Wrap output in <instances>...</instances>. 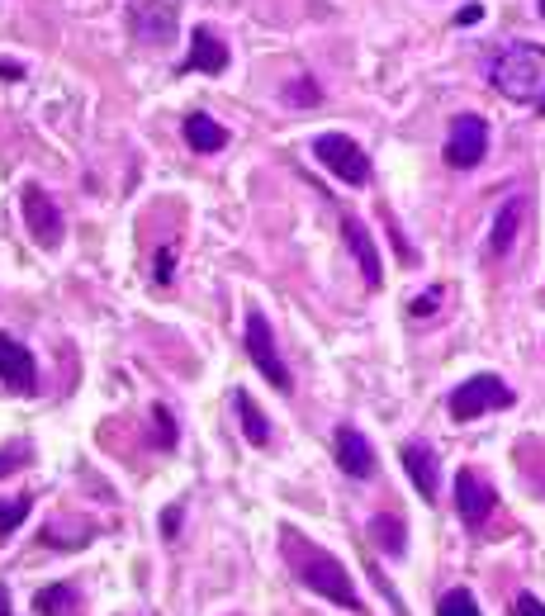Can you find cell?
Returning <instances> with one entry per match:
<instances>
[{
  "mask_svg": "<svg viewBox=\"0 0 545 616\" xmlns=\"http://www.w3.org/2000/svg\"><path fill=\"white\" fill-rule=\"evenodd\" d=\"M285 555H290V564H294V579L304 583L309 593L337 602L342 612H361V593H356L351 574L342 569V560H332L327 550L299 541V536H285Z\"/></svg>",
  "mask_w": 545,
  "mask_h": 616,
  "instance_id": "cell-1",
  "label": "cell"
},
{
  "mask_svg": "<svg viewBox=\"0 0 545 616\" xmlns=\"http://www.w3.org/2000/svg\"><path fill=\"white\" fill-rule=\"evenodd\" d=\"M489 86L517 105H541L545 100V48L541 43H508L489 62Z\"/></svg>",
  "mask_w": 545,
  "mask_h": 616,
  "instance_id": "cell-2",
  "label": "cell"
},
{
  "mask_svg": "<svg viewBox=\"0 0 545 616\" xmlns=\"http://www.w3.org/2000/svg\"><path fill=\"white\" fill-rule=\"evenodd\" d=\"M508 403H512V389L498 375H474V380H465L451 394V417L455 422H474V417L493 413V408H508Z\"/></svg>",
  "mask_w": 545,
  "mask_h": 616,
  "instance_id": "cell-3",
  "label": "cell"
},
{
  "mask_svg": "<svg viewBox=\"0 0 545 616\" xmlns=\"http://www.w3.org/2000/svg\"><path fill=\"white\" fill-rule=\"evenodd\" d=\"M313 157L337 176V181H346V185H365L370 181V157H365L361 147L351 143L346 133H323L318 143H313Z\"/></svg>",
  "mask_w": 545,
  "mask_h": 616,
  "instance_id": "cell-4",
  "label": "cell"
},
{
  "mask_svg": "<svg viewBox=\"0 0 545 616\" xmlns=\"http://www.w3.org/2000/svg\"><path fill=\"white\" fill-rule=\"evenodd\" d=\"M247 356H252V365L266 375V380L280 389V394H290L294 380H290V365L280 361V351H275V337H271V323L261 318V313H247Z\"/></svg>",
  "mask_w": 545,
  "mask_h": 616,
  "instance_id": "cell-5",
  "label": "cell"
},
{
  "mask_svg": "<svg viewBox=\"0 0 545 616\" xmlns=\"http://www.w3.org/2000/svg\"><path fill=\"white\" fill-rule=\"evenodd\" d=\"M484 152H489V124L479 114H460L446 133V166L470 171V166L484 162Z\"/></svg>",
  "mask_w": 545,
  "mask_h": 616,
  "instance_id": "cell-6",
  "label": "cell"
},
{
  "mask_svg": "<svg viewBox=\"0 0 545 616\" xmlns=\"http://www.w3.org/2000/svg\"><path fill=\"white\" fill-rule=\"evenodd\" d=\"M498 508V489L479 470H460L455 474V512L465 526H484L489 512Z\"/></svg>",
  "mask_w": 545,
  "mask_h": 616,
  "instance_id": "cell-7",
  "label": "cell"
},
{
  "mask_svg": "<svg viewBox=\"0 0 545 616\" xmlns=\"http://www.w3.org/2000/svg\"><path fill=\"white\" fill-rule=\"evenodd\" d=\"M24 223H29V233H34V242L38 247H62V209H57L53 200H48V190L43 185H29L24 190Z\"/></svg>",
  "mask_w": 545,
  "mask_h": 616,
  "instance_id": "cell-8",
  "label": "cell"
},
{
  "mask_svg": "<svg viewBox=\"0 0 545 616\" xmlns=\"http://www.w3.org/2000/svg\"><path fill=\"white\" fill-rule=\"evenodd\" d=\"M0 380L19 389V394H34L38 389V365H34V351L15 337H5L0 332Z\"/></svg>",
  "mask_w": 545,
  "mask_h": 616,
  "instance_id": "cell-9",
  "label": "cell"
},
{
  "mask_svg": "<svg viewBox=\"0 0 545 616\" xmlns=\"http://www.w3.org/2000/svg\"><path fill=\"white\" fill-rule=\"evenodd\" d=\"M403 470L413 479V489L422 493V503H436V493H441V465H436V451L427 441H408L403 446Z\"/></svg>",
  "mask_w": 545,
  "mask_h": 616,
  "instance_id": "cell-10",
  "label": "cell"
},
{
  "mask_svg": "<svg viewBox=\"0 0 545 616\" xmlns=\"http://www.w3.org/2000/svg\"><path fill=\"white\" fill-rule=\"evenodd\" d=\"M332 451H337V465H342L351 479H370V474H375V451H370V441H365L356 427H337Z\"/></svg>",
  "mask_w": 545,
  "mask_h": 616,
  "instance_id": "cell-11",
  "label": "cell"
},
{
  "mask_svg": "<svg viewBox=\"0 0 545 616\" xmlns=\"http://www.w3.org/2000/svg\"><path fill=\"white\" fill-rule=\"evenodd\" d=\"M342 237H346V247H351V256H356V266H361L365 285H370V290H380V280H384L380 252H375V237L365 233L361 218H346V223H342Z\"/></svg>",
  "mask_w": 545,
  "mask_h": 616,
  "instance_id": "cell-12",
  "label": "cell"
},
{
  "mask_svg": "<svg viewBox=\"0 0 545 616\" xmlns=\"http://www.w3.org/2000/svg\"><path fill=\"white\" fill-rule=\"evenodd\" d=\"M522 223H527V195H512L498 218H493V233H489V256H508L517 233H522Z\"/></svg>",
  "mask_w": 545,
  "mask_h": 616,
  "instance_id": "cell-13",
  "label": "cell"
},
{
  "mask_svg": "<svg viewBox=\"0 0 545 616\" xmlns=\"http://www.w3.org/2000/svg\"><path fill=\"white\" fill-rule=\"evenodd\" d=\"M228 67V48H223V38L214 29H195L190 38V57H185V72H223Z\"/></svg>",
  "mask_w": 545,
  "mask_h": 616,
  "instance_id": "cell-14",
  "label": "cell"
},
{
  "mask_svg": "<svg viewBox=\"0 0 545 616\" xmlns=\"http://www.w3.org/2000/svg\"><path fill=\"white\" fill-rule=\"evenodd\" d=\"M185 143L195 147V152H223L228 133H223V124H214L209 114H185Z\"/></svg>",
  "mask_w": 545,
  "mask_h": 616,
  "instance_id": "cell-15",
  "label": "cell"
},
{
  "mask_svg": "<svg viewBox=\"0 0 545 616\" xmlns=\"http://www.w3.org/2000/svg\"><path fill=\"white\" fill-rule=\"evenodd\" d=\"M133 29L143 34V43H171L176 38V19H171V10H157V5H147V10H138L133 15Z\"/></svg>",
  "mask_w": 545,
  "mask_h": 616,
  "instance_id": "cell-16",
  "label": "cell"
},
{
  "mask_svg": "<svg viewBox=\"0 0 545 616\" xmlns=\"http://www.w3.org/2000/svg\"><path fill=\"white\" fill-rule=\"evenodd\" d=\"M233 403H237V413H242V432H247V441H252V446H266V441H271V422H266V413L252 403V394L237 389Z\"/></svg>",
  "mask_w": 545,
  "mask_h": 616,
  "instance_id": "cell-17",
  "label": "cell"
},
{
  "mask_svg": "<svg viewBox=\"0 0 545 616\" xmlns=\"http://www.w3.org/2000/svg\"><path fill=\"white\" fill-rule=\"evenodd\" d=\"M38 616H62V607H76V588L72 583H53V588H43L38 593Z\"/></svg>",
  "mask_w": 545,
  "mask_h": 616,
  "instance_id": "cell-18",
  "label": "cell"
},
{
  "mask_svg": "<svg viewBox=\"0 0 545 616\" xmlns=\"http://www.w3.org/2000/svg\"><path fill=\"white\" fill-rule=\"evenodd\" d=\"M370 531H375V541H380L384 550H389V555H403V550H408L399 517H375V522H370Z\"/></svg>",
  "mask_w": 545,
  "mask_h": 616,
  "instance_id": "cell-19",
  "label": "cell"
},
{
  "mask_svg": "<svg viewBox=\"0 0 545 616\" xmlns=\"http://www.w3.org/2000/svg\"><path fill=\"white\" fill-rule=\"evenodd\" d=\"M436 616H484V612H479V602H474L470 588H451L446 598L436 602Z\"/></svg>",
  "mask_w": 545,
  "mask_h": 616,
  "instance_id": "cell-20",
  "label": "cell"
},
{
  "mask_svg": "<svg viewBox=\"0 0 545 616\" xmlns=\"http://www.w3.org/2000/svg\"><path fill=\"white\" fill-rule=\"evenodd\" d=\"M29 517V498H15V503H0V536H10L19 522Z\"/></svg>",
  "mask_w": 545,
  "mask_h": 616,
  "instance_id": "cell-21",
  "label": "cell"
},
{
  "mask_svg": "<svg viewBox=\"0 0 545 616\" xmlns=\"http://www.w3.org/2000/svg\"><path fill=\"white\" fill-rule=\"evenodd\" d=\"M285 100L290 105H318V86L313 81H294L290 91H285Z\"/></svg>",
  "mask_w": 545,
  "mask_h": 616,
  "instance_id": "cell-22",
  "label": "cell"
},
{
  "mask_svg": "<svg viewBox=\"0 0 545 616\" xmlns=\"http://www.w3.org/2000/svg\"><path fill=\"white\" fill-rule=\"evenodd\" d=\"M436 304H441V290H427V294H418V299H413V318H427V313H436Z\"/></svg>",
  "mask_w": 545,
  "mask_h": 616,
  "instance_id": "cell-23",
  "label": "cell"
},
{
  "mask_svg": "<svg viewBox=\"0 0 545 616\" xmlns=\"http://www.w3.org/2000/svg\"><path fill=\"white\" fill-rule=\"evenodd\" d=\"M512 616H545V602L531 598V593H522V598L512 602Z\"/></svg>",
  "mask_w": 545,
  "mask_h": 616,
  "instance_id": "cell-24",
  "label": "cell"
},
{
  "mask_svg": "<svg viewBox=\"0 0 545 616\" xmlns=\"http://www.w3.org/2000/svg\"><path fill=\"white\" fill-rule=\"evenodd\" d=\"M24 465V446H10V451H0V474H10Z\"/></svg>",
  "mask_w": 545,
  "mask_h": 616,
  "instance_id": "cell-25",
  "label": "cell"
},
{
  "mask_svg": "<svg viewBox=\"0 0 545 616\" xmlns=\"http://www.w3.org/2000/svg\"><path fill=\"white\" fill-rule=\"evenodd\" d=\"M157 427H162V446H171V441H176V422H171V413H166V408H157Z\"/></svg>",
  "mask_w": 545,
  "mask_h": 616,
  "instance_id": "cell-26",
  "label": "cell"
},
{
  "mask_svg": "<svg viewBox=\"0 0 545 616\" xmlns=\"http://www.w3.org/2000/svg\"><path fill=\"white\" fill-rule=\"evenodd\" d=\"M176 522H181V508H166L162 526H166V536H176Z\"/></svg>",
  "mask_w": 545,
  "mask_h": 616,
  "instance_id": "cell-27",
  "label": "cell"
},
{
  "mask_svg": "<svg viewBox=\"0 0 545 616\" xmlns=\"http://www.w3.org/2000/svg\"><path fill=\"white\" fill-rule=\"evenodd\" d=\"M157 280H171V252L157 256Z\"/></svg>",
  "mask_w": 545,
  "mask_h": 616,
  "instance_id": "cell-28",
  "label": "cell"
},
{
  "mask_svg": "<svg viewBox=\"0 0 545 616\" xmlns=\"http://www.w3.org/2000/svg\"><path fill=\"white\" fill-rule=\"evenodd\" d=\"M0 76H5V81H19V67L15 62H0Z\"/></svg>",
  "mask_w": 545,
  "mask_h": 616,
  "instance_id": "cell-29",
  "label": "cell"
},
{
  "mask_svg": "<svg viewBox=\"0 0 545 616\" xmlns=\"http://www.w3.org/2000/svg\"><path fill=\"white\" fill-rule=\"evenodd\" d=\"M0 616H10V593L0 588Z\"/></svg>",
  "mask_w": 545,
  "mask_h": 616,
  "instance_id": "cell-30",
  "label": "cell"
},
{
  "mask_svg": "<svg viewBox=\"0 0 545 616\" xmlns=\"http://www.w3.org/2000/svg\"><path fill=\"white\" fill-rule=\"evenodd\" d=\"M536 109H541V114H545V100H541V105H536Z\"/></svg>",
  "mask_w": 545,
  "mask_h": 616,
  "instance_id": "cell-31",
  "label": "cell"
},
{
  "mask_svg": "<svg viewBox=\"0 0 545 616\" xmlns=\"http://www.w3.org/2000/svg\"><path fill=\"white\" fill-rule=\"evenodd\" d=\"M541 15H545V0H541Z\"/></svg>",
  "mask_w": 545,
  "mask_h": 616,
  "instance_id": "cell-32",
  "label": "cell"
}]
</instances>
